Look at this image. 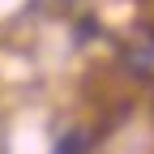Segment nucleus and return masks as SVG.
Here are the masks:
<instances>
[{
	"label": "nucleus",
	"instance_id": "1",
	"mask_svg": "<svg viewBox=\"0 0 154 154\" xmlns=\"http://www.w3.org/2000/svg\"><path fill=\"white\" fill-rule=\"evenodd\" d=\"M51 154H86V137H82V133H64Z\"/></svg>",
	"mask_w": 154,
	"mask_h": 154
}]
</instances>
